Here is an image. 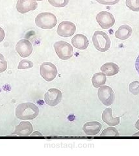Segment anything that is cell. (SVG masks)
<instances>
[{
	"mask_svg": "<svg viewBox=\"0 0 139 156\" xmlns=\"http://www.w3.org/2000/svg\"><path fill=\"white\" fill-rule=\"evenodd\" d=\"M15 113L16 116L20 120H33L39 114V108L33 103L26 102L17 106Z\"/></svg>",
	"mask_w": 139,
	"mask_h": 156,
	"instance_id": "1",
	"label": "cell"
},
{
	"mask_svg": "<svg viewBox=\"0 0 139 156\" xmlns=\"http://www.w3.org/2000/svg\"><path fill=\"white\" fill-rule=\"evenodd\" d=\"M92 42L96 50L101 52L107 51L111 46V40L103 31H96L92 37Z\"/></svg>",
	"mask_w": 139,
	"mask_h": 156,
	"instance_id": "2",
	"label": "cell"
},
{
	"mask_svg": "<svg viewBox=\"0 0 139 156\" xmlns=\"http://www.w3.org/2000/svg\"><path fill=\"white\" fill-rule=\"evenodd\" d=\"M57 23L55 14L51 12H42L38 14L35 18L36 26L42 29H51L54 28Z\"/></svg>",
	"mask_w": 139,
	"mask_h": 156,
	"instance_id": "3",
	"label": "cell"
},
{
	"mask_svg": "<svg viewBox=\"0 0 139 156\" xmlns=\"http://www.w3.org/2000/svg\"><path fill=\"white\" fill-rule=\"evenodd\" d=\"M55 52L61 59L68 60L73 56V47L65 41H57L54 44Z\"/></svg>",
	"mask_w": 139,
	"mask_h": 156,
	"instance_id": "4",
	"label": "cell"
},
{
	"mask_svg": "<svg viewBox=\"0 0 139 156\" xmlns=\"http://www.w3.org/2000/svg\"><path fill=\"white\" fill-rule=\"evenodd\" d=\"M98 96L102 103L106 106L112 105L115 99L114 91L111 87L107 85H103L99 87Z\"/></svg>",
	"mask_w": 139,
	"mask_h": 156,
	"instance_id": "5",
	"label": "cell"
},
{
	"mask_svg": "<svg viewBox=\"0 0 139 156\" xmlns=\"http://www.w3.org/2000/svg\"><path fill=\"white\" fill-rule=\"evenodd\" d=\"M40 74L46 81H51L57 75V68L51 62H44L40 66Z\"/></svg>",
	"mask_w": 139,
	"mask_h": 156,
	"instance_id": "6",
	"label": "cell"
},
{
	"mask_svg": "<svg viewBox=\"0 0 139 156\" xmlns=\"http://www.w3.org/2000/svg\"><path fill=\"white\" fill-rule=\"evenodd\" d=\"M63 99V94L60 90L57 89H50L46 92L44 95L46 104L51 107L58 105Z\"/></svg>",
	"mask_w": 139,
	"mask_h": 156,
	"instance_id": "7",
	"label": "cell"
},
{
	"mask_svg": "<svg viewBox=\"0 0 139 156\" xmlns=\"http://www.w3.org/2000/svg\"><path fill=\"white\" fill-rule=\"evenodd\" d=\"M96 21L99 25L103 29H109L114 26L115 19L111 13L107 11H102L99 12L96 18Z\"/></svg>",
	"mask_w": 139,
	"mask_h": 156,
	"instance_id": "8",
	"label": "cell"
},
{
	"mask_svg": "<svg viewBox=\"0 0 139 156\" xmlns=\"http://www.w3.org/2000/svg\"><path fill=\"white\" fill-rule=\"evenodd\" d=\"M76 31V26L72 22L63 21L59 23L57 27V34L63 37H69L72 36Z\"/></svg>",
	"mask_w": 139,
	"mask_h": 156,
	"instance_id": "9",
	"label": "cell"
},
{
	"mask_svg": "<svg viewBox=\"0 0 139 156\" xmlns=\"http://www.w3.org/2000/svg\"><path fill=\"white\" fill-rule=\"evenodd\" d=\"M16 50L21 57H27L31 54L33 51V46L31 42L26 39H22L17 42Z\"/></svg>",
	"mask_w": 139,
	"mask_h": 156,
	"instance_id": "10",
	"label": "cell"
},
{
	"mask_svg": "<svg viewBox=\"0 0 139 156\" xmlns=\"http://www.w3.org/2000/svg\"><path fill=\"white\" fill-rule=\"evenodd\" d=\"M38 7L36 0H18L16 3L17 11L21 14H26L34 11Z\"/></svg>",
	"mask_w": 139,
	"mask_h": 156,
	"instance_id": "11",
	"label": "cell"
},
{
	"mask_svg": "<svg viewBox=\"0 0 139 156\" xmlns=\"http://www.w3.org/2000/svg\"><path fill=\"white\" fill-rule=\"evenodd\" d=\"M33 131V125L30 122H21L16 127L14 133L18 136H30Z\"/></svg>",
	"mask_w": 139,
	"mask_h": 156,
	"instance_id": "12",
	"label": "cell"
},
{
	"mask_svg": "<svg viewBox=\"0 0 139 156\" xmlns=\"http://www.w3.org/2000/svg\"><path fill=\"white\" fill-rule=\"evenodd\" d=\"M102 128V124L98 122H89L84 124L83 130L85 133L88 136H95L99 133Z\"/></svg>",
	"mask_w": 139,
	"mask_h": 156,
	"instance_id": "13",
	"label": "cell"
},
{
	"mask_svg": "<svg viewBox=\"0 0 139 156\" xmlns=\"http://www.w3.org/2000/svg\"><path fill=\"white\" fill-rule=\"evenodd\" d=\"M71 44L74 47L79 49V50H86L89 46V41L87 37L82 34H77V35L71 39Z\"/></svg>",
	"mask_w": 139,
	"mask_h": 156,
	"instance_id": "14",
	"label": "cell"
},
{
	"mask_svg": "<svg viewBox=\"0 0 139 156\" xmlns=\"http://www.w3.org/2000/svg\"><path fill=\"white\" fill-rule=\"evenodd\" d=\"M120 117H113V111L111 108L105 109L102 114V120L104 122L106 123L107 125L111 126H115L119 124L120 121Z\"/></svg>",
	"mask_w": 139,
	"mask_h": 156,
	"instance_id": "15",
	"label": "cell"
},
{
	"mask_svg": "<svg viewBox=\"0 0 139 156\" xmlns=\"http://www.w3.org/2000/svg\"><path fill=\"white\" fill-rule=\"evenodd\" d=\"M133 29L128 25H122L120 27L115 33V37L122 41L127 40L132 35Z\"/></svg>",
	"mask_w": 139,
	"mask_h": 156,
	"instance_id": "16",
	"label": "cell"
},
{
	"mask_svg": "<svg viewBox=\"0 0 139 156\" xmlns=\"http://www.w3.org/2000/svg\"><path fill=\"white\" fill-rule=\"evenodd\" d=\"M102 72L107 76H113L117 74L120 71L119 66L114 62H107L101 67Z\"/></svg>",
	"mask_w": 139,
	"mask_h": 156,
	"instance_id": "17",
	"label": "cell"
},
{
	"mask_svg": "<svg viewBox=\"0 0 139 156\" xmlns=\"http://www.w3.org/2000/svg\"><path fill=\"white\" fill-rule=\"evenodd\" d=\"M107 81L106 75L103 72H98L94 74L92 78V85L95 88H99L105 85Z\"/></svg>",
	"mask_w": 139,
	"mask_h": 156,
	"instance_id": "18",
	"label": "cell"
},
{
	"mask_svg": "<svg viewBox=\"0 0 139 156\" xmlns=\"http://www.w3.org/2000/svg\"><path fill=\"white\" fill-rule=\"evenodd\" d=\"M119 135L120 133L118 132V131L115 128H113V127H109V128L105 129L103 131L102 134L100 135V136H117Z\"/></svg>",
	"mask_w": 139,
	"mask_h": 156,
	"instance_id": "19",
	"label": "cell"
},
{
	"mask_svg": "<svg viewBox=\"0 0 139 156\" xmlns=\"http://www.w3.org/2000/svg\"><path fill=\"white\" fill-rule=\"evenodd\" d=\"M127 7L135 12H139V0H126Z\"/></svg>",
	"mask_w": 139,
	"mask_h": 156,
	"instance_id": "20",
	"label": "cell"
},
{
	"mask_svg": "<svg viewBox=\"0 0 139 156\" xmlns=\"http://www.w3.org/2000/svg\"><path fill=\"white\" fill-rule=\"evenodd\" d=\"M52 6L55 7H64L68 5L69 0H48Z\"/></svg>",
	"mask_w": 139,
	"mask_h": 156,
	"instance_id": "21",
	"label": "cell"
},
{
	"mask_svg": "<svg viewBox=\"0 0 139 156\" xmlns=\"http://www.w3.org/2000/svg\"><path fill=\"white\" fill-rule=\"evenodd\" d=\"M129 89L133 95L139 94V81H135L131 82L129 86Z\"/></svg>",
	"mask_w": 139,
	"mask_h": 156,
	"instance_id": "22",
	"label": "cell"
},
{
	"mask_svg": "<svg viewBox=\"0 0 139 156\" xmlns=\"http://www.w3.org/2000/svg\"><path fill=\"white\" fill-rule=\"evenodd\" d=\"M33 66V62L31 61H29L27 59H23L20 62L18 66V68L19 70L20 69H28V68H31Z\"/></svg>",
	"mask_w": 139,
	"mask_h": 156,
	"instance_id": "23",
	"label": "cell"
},
{
	"mask_svg": "<svg viewBox=\"0 0 139 156\" xmlns=\"http://www.w3.org/2000/svg\"><path fill=\"white\" fill-rule=\"evenodd\" d=\"M7 68V62L4 56L0 53V73L5 71Z\"/></svg>",
	"mask_w": 139,
	"mask_h": 156,
	"instance_id": "24",
	"label": "cell"
},
{
	"mask_svg": "<svg viewBox=\"0 0 139 156\" xmlns=\"http://www.w3.org/2000/svg\"><path fill=\"white\" fill-rule=\"evenodd\" d=\"M97 2L100 4L103 5H113L118 3L120 0H96Z\"/></svg>",
	"mask_w": 139,
	"mask_h": 156,
	"instance_id": "25",
	"label": "cell"
},
{
	"mask_svg": "<svg viewBox=\"0 0 139 156\" xmlns=\"http://www.w3.org/2000/svg\"><path fill=\"white\" fill-rule=\"evenodd\" d=\"M5 37V33L3 29L0 27V42H2L3 41Z\"/></svg>",
	"mask_w": 139,
	"mask_h": 156,
	"instance_id": "26",
	"label": "cell"
},
{
	"mask_svg": "<svg viewBox=\"0 0 139 156\" xmlns=\"http://www.w3.org/2000/svg\"><path fill=\"white\" fill-rule=\"evenodd\" d=\"M135 68H136V70L138 72V74H139V55L137 57V59H136V62H135Z\"/></svg>",
	"mask_w": 139,
	"mask_h": 156,
	"instance_id": "27",
	"label": "cell"
},
{
	"mask_svg": "<svg viewBox=\"0 0 139 156\" xmlns=\"http://www.w3.org/2000/svg\"><path fill=\"white\" fill-rule=\"evenodd\" d=\"M31 136H42V133L38 132V131H35V133H33L31 135Z\"/></svg>",
	"mask_w": 139,
	"mask_h": 156,
	"instance_id": "28",
	"label": "cell"
},
{
	"mask_svg": "<svg viewBox=\"0 0 139 156\" xmlns=\"http://www.w3.org/2000/svg\"><path fill=\"white\" fill-rule=\"evenodd\" d=\"M135 128H136L138 130H139V120H137V122L136 124H135Z\"/></svg>",
	"mask_w": 139,
	"mask_h": 156,
	"instance_id": "29",
	"label": "cell"
},
{
	"mask_svg": "<svg viewBox=\"0 0 139 156\" xmlns=\"http://www.w3.org/2000/svg\"><path fill=\"white\" fill-rule=\"evenodd\" d=\"M133 136H139V132H138V133H135L133 135Z\"/></svg>",
	"mask_w": 139,
	"mask_h": 156,
	"instance_id": "30",
	"label": "cell"
},
{
	"mask_svg": "<svg viewBox=\"0 0 139 156\" xmlns=\"http://www.w3.org/2000/svg\"><path fill=\"white\" fill-rule=\"evenodd\" d=\"M37 1H42V0H37Z\"/></svg>",
	"mask_w": 139,
	"mask_h": 156,
	"instance_id": "31",
	"label": "cell"
}]
</instances>
